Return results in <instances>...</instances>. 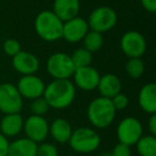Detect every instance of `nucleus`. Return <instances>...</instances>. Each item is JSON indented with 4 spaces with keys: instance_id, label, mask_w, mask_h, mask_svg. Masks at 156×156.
Segmentation results:
<instances>
[{
    "instance_id": "1",
    "label": "nucleus",
    "mask_w": 156,
    "mask_h": 156,
    "mask_svg": "<svg viewBox=\"0 0 156 156\" xmlns=\"http://www.w3.org/2000/svg\"><path fill=\"white\" fill-rule=\"evenodd\" d=\"M75 86L69 79H54L45 87L43 98L55 109L69 107L75 98Z\"/></svg>"
},
{
    "instance_id": "2",
    "label": "nucleus",
    "mask_w": 156,
    "mask_h": 156,
    "mask_svg": "<svg viewBox=\"0 0 156 156\" xmlns=\"http://www.w3.org/2000/svg\"><path fill=\"white\" fill-rule=\"evenodd\" d=\"M117 110L110 98L100 96L92 101L87 109L88 119L96 128H106L113 122Z\"/></svg>"
},
{
    "instance_id": "3",
    "label": "nucleus",
    "mask_w": 156,
    "mask_h": 156,
    "mask_svg": "<svg viewBox=\"0 0 156 156\" xmlns=\"http://www.w3.org/2000/svg\"><path fill=\"white\" fill-rule=\"evenodd\" d=\"M34 28L41 39L54 42L62 37L63 22L52 11H42L35 17Z\"/></svg>"
},
{
    "instance_id": "4",
    "label": "nucleus",
    "mask_w": 156,
    "mask_h": 156,
    "mask_svg": "<svg viewBox=\"0 0 156 156\" xmlns=\"http://www.w3.org/2000/svg\"><path fill=\"white\" fill-rule=\"evenodd\" d=\"M69 144L73 151L88 154L96 151L101 144V137L96 130L90 127H79L73 130Z\"/></svg>"
},
{
    "instance_id": "5",
    "label": "nucleus",
    "mask_w": 156,
    "mask_h": 156,
    "mask_svg": "<svg viewBox=\"0 0 156 156\" xmlns=\"http://www.w3.org/2000/svg\"><path fill=\"white\" fill-rule=\"evenodd\" d=\"M47 72L54 79H69L75 72L71 56L63 52H56L47 60Z\"/></svg>"
},
{
    "instance_id": "6",
    "label": "nucleus",
    "mask_w": 156,
    "mask_h": 156,
    "mask_svg": "<svg viewBox=\"0 0 156 156\" xmlns=\"http://www.w3.org/2000/svg\"><path fill=\"white\" fill-rule=\"evenodd\" d=\"M143 127L138 119L134 117L124 118L117 127V137L120 143L135 145L143 136Z\"/></svg>"
},
{
    "instance_id": "7",
    "label": "nucleus",
    "mask_w": 156,
    "mask_h": 156,
    "mask_svg": "<svg viewBox=\"0 0 156 156\" xmlns=\"http://www.w3.org/2000/svg\"><path fill=\"white\" fill-rule=\"evenodd\" d=\"M118 20L117 13L109 7H98L91 12L88 25L91 30L96 32H106L115 26Z\"/></svg>"
},
{
    "instance_id": "8",
    "label": "nucleus",
    "mask_w": 156,
    "mask_h": 156,
    "mask_svg": "<svg viewBox=\"0 0 156 156\" xmlns=\"http://www.w3.org/2000/svg\"><path fill=\"white\" fill-rule=\"evenodd\" d=\"M23 108V98L16 86L9 83L0 85V111L5 115L18 113Z\"/></svg>"
},
{
    "instance_id": "9",
    "label": "nucleus",
    "mask_w": 156,
    "mask_h": 156,
    "mask_svg": "<svg viewBox=\"0 0 156 156\" xmlns=\"http://www.w3.org/2000/svg\"><path fill=\"white\" fill-rule=\"evenodd\" d=\"M121 49L128 58H140L147 49L145 39L138 31L130 30L125 32L120 41Z\"/></svg>"
},
{
    "instance_id": "10",
    "label": "nucleus",
    "mask_w": 156,
    "mask_h": 156,
    "mask_svg": "<svg viewBox=\"0 0 156 156\" xmlns=\"http://www.w3.org/2000/svg\"><path fill=\"white\" fill-rule=\"evenodd\" d=\"M26 138L32 140L33 142H43L49 134V124L41 115H30L24 121L23 126Z\"/></svg>"
},
{
    "instance_id": "11",
    "label": "nucleus",
    "mask_w": 156,
    "mask_h": 156,
    "mask_svg": "<svg viewBox=\"0 0 156 156\" xmlns=\"http://www.w3.org/2000/svg\"><path fill=\"white\" fill-rule=\"evenodd\" d=\"M16 88H17L22 98L34 100V98L43 96L45 85L41 78L34 76V74H33V75L23 76L18 80Z\"/></svg>"
},
{
    "instance_id": "12",
    "label": "nucleus",
    "mask_w": 156,
    "mask_h": 156,
    "mask_svg": "<svg viewBox=\"0 0 156 156\" xmlns=\"http://www.w3.org/2000/svg\"><path fill=\"white\" fill-rule=\"evenodd\" d=\"M89 31L88 22L83 18L76 16L63 23L62 37L69 43H78L83 39Z\"/></svg>"
},
{
    "instance_id": "13",
    "label": "nucleus",
    "mask_w": 156,
    "mask_h": 156,
    "mask_svg": "<svg viewBox=\"0 0 156 156\" xmlns=\"http://www.w3.org/2000/svg\"><path fill=\"white\" fill-rule=\"evenodd\" d=\"M74 83L78 88L86 91H91L98 88L100 81V73L92 66H83L76 69L73 74Z\"/></svg>"
},
{
    "instance_id": "14",
    "label": "nucleus",
    "mask_w": 156,
    "mask_h": 156,
    "mask_svg": "<svg viewBox=\"0 0 156 156\" xmlns=\"http://www.w3.org/2000/svg\"><path fill=\"white\" fill-rule=\"evenodd\" d=\"M13 67L22 75H33L40 67L39 59L33 54L20 50L12 59Z\"/></svg>"
},
{
    "instance_id": "15",
    "label": "nucleus",
    "mask_w": 156,
    "mask_h": 156,
    "mask_svg": "<svg viewBox=\"0 0 156 156\" xmlns=\"http://www.w3.org/2000/svg\"><path fill=\"white\" fill-rule=\"evenodd\" d=\"M79 8V0H55L52 12L64 23L78 16Z\"/></svg>"
},
{
    "instance_id": "16",
    "label": "nucleus",
    "mask_w": 156,
    "mask_h": 156,
    "mask_svg": "<svg viewBox=\"0 0 156 156\" xmlns=\"http://www.w3.org/2000/svg\"><path fill=\"white\" fill-rule=\"evenodd\" d=\"M98 89L101 93V96L111 100L113 96L121 92L122 83L120 78L115 74H106L100 77Z\"/></svg>"
},
{
    "instance_id": "17",
    "label": "nucleus",
    "mask_w": 156,
    "mask_h": 156,
    "mask_svg": "<svg viewBox=\"0 0 156 156\" xmlns=\"http://www.w3.org/2000/svg\"><path fill=\"white\" fill-rule=\"evenodd\" d=\"M138 103L144 112L154 115L156 113V85L150 83L141 88L138 95Z\"/></svg>"
},
{
    "instance_id": "18",
    "label": "nucleus",
    "mask_w": 156,
    "mask_h": 156,
    "mask_svg": "<svg viewBox=\"0 0 156 156\" xmlns=\"http://www.w3.org/2000/svg\"><path fill=\"white\" fill-rule=\"evenodd\" d=\"M24 119L18 113L5 115L0 121V133L5 137H15L23 130Z\"/></svg>"
},
{
    "instance_id": "19",
    "label": "nucleus",
    "mask_w": 156,
    "mask_h": 156,
    "mask_svg": "<svg viewBox=\"0 0 156 156\" xmlns=\"http://www.w3.org/2000/svg\"><path fill=\"white\" fill-rule=\"evenodd\" d=\"M37 143L28 138H20L10 142L8 156H37Z\"/></svg>"
},
{
    "instance_id": "20",
    "label": "nucleus",
    "mask_w": 156,
    "mask_h": 156,
    "mask_svg": "<svg viewBox=\"0 0 156 156\" xmlns=\"http://www.w3.org/2000/svg\"><path fill=\"white\" fill-rule=\"evenodd\" d=\"M73 133L71 124L65 119H58L54 120L49 125V134L55 141L59 143H66L69 142L71 135Z\"/></svg>"
},
{
    "instance_id": "21",
    "label": "nucleus",
    "mask_w": 156,
    "mask_h": 156,
    "mask_svg": "<svg viewBox=\"0 0 156 156\" xmlns=\"http://www.w3.org/2000/svg\"><path fill=\"white\" fill-rule=\"evenodd\" d=\"M136 150L140 156H156V137L152 135L142 136L136 144Z\"/></svg>"
},
{
    "instance_id": "22",
    "label": "nucleus",
    "mask_w": 156,
    "mask_h": 156,
    "mask_svg": "<svg viewBox=\"0 0 156 156\" xmlns=\"http://www.w3.org/2000/svg\"><path fill=\"white\" fill-rule=\"evenodd\" d=\"M83 46H85V49H87L88 51L96 52L103 47V44H104V37L103 34L100 32H96V31H88L87 34L83 37Z\"/></svg>"
},
{
    "instance_id": "23",
    "label": "nucleus",
    "mask_w": 156,
    "mask_h": 156,
    "mask_svg": "<svg viewBox=\"0 0 156 156\" xmlns=\"http://www.w3.org/2000/svg\"><path fill=\"white\" fill-rule=\"evenodd\" d=\"M71 59L75 69L79 67L89 66L90 63L92 62V54L85 48H78L71 56Z\"/></svg>"
},
{
    "instance_id": "24",
    "label": "nucleus",
    "mask_w": 156,
    "mask_h": 156,
    "mask_svg": "<svg viewBox=\"0 0 156 156\" xmlns=\"http://www.w3.org/2000/svg\"><path fill=\"white\" fill-rule=\"evenodd\" d=\"M125 69L130 78L138 79L144 73V63L140 58H130L126 62Z\"/></svg>"
},
{
    "instance_id": "25",
    "label": "nucleus",
    "mask_w": 156,
    "mask_h": 156,
    "mask_svg": "<svg viewBox=\"0 0 156 156\" xmlns=\"http://www.w3.org/2000/svg\"><path fill=\"white\" fill-rule=\"evenodd\" d=\"M30 108L34 115H41V117H43V115H45V113L47 112L50 107H49V105L47 104V102L45 101V98H44L43 96H41V98L32 100Z\"/></svg>"
},
{
    "instance_id": "26",
    "label": "nucleus",
    "mask_w": 156,
    "mask_h": 156,
    "mask_svg": "<svg viewBox=\"0 0 156 156\" xmlns=\"http://www.w3.org/2000/svg\"><path fill=\"white\" fill-rule=\"evenodd\" d=\"M3 51L8 55V56L12 57L13 58L15 55H17L18 52L22 50V47H20V44L17 40L15 39H8L5 41L3 43Z\"/></svg>"
},
{
    "instance_id": "27",
    "label": "nucleus",
    "mask_w": 156,
    "mask_h": 156,
    "mask_svg": "<svg viewBox=\"0 0 156 156\" xmlns=\"http://www.w3.org/2000/svg\"><path fill=\"white\" fill-rule=\"evenodd\" d=\"M37 156H59V152L57 147L52 143L44 142L37 145Z\"/></svg>"
},
{
    "instance_id": "28",
    "label": "nucleus",
    "mask_w": 156,
    "mask_h": 156,
    "mask_svg": "<svg viewBox=\"0 0 156 156\" xmlns=\"http://www.w3.org/2000/svg\"><path fill=\"white\" fill-rule=\"evenodd\" d=\"M111 103H112L115 110H123V109H125L127 107L128 98L125 94L120 92L119 94H117V95H115L111 98Z\"/></svg>"
},
{
    "instance_id": "29",
    "label": "nucleus",
    "mask_w": 156,
    "mask_h": 156,
    "mask_svg": "<svg viewBox=\"0 0 156 156\" xmlns=\"http://www.w3.org/2000/svg\"><path fill=\"white\" fill-rule=\"evenodd\" d=\"M112 156H132V150L129 145H126L124 143H118L112 151Z\"/></svg>"
},
{
    "instance_id": "30",
    "label": "nucleus",
    "mask_w": 156,
    "mask_h": 156,
    "mask_svg": "<svg viewBox=\"0 0 156 156\" xmlns=\"http://www.w3.org/2000/svg\"><path fill=\"white\" fill-rule=\"evenodd\" d=\"M9 145L10 142L8 140V138L0 133V156H8Z\"/></svg>"
},
{
    "instance_id": "31",
    "label": "nucleus",
    "mask_w": 156,
    "mask_h": 156,
    "mask_svg": "<svg viewBox=\"0 0 156 156\" xmlns=\"http://www.w3.org/2000/svg\"><path fill=\"white\" fill-rule=\"evenodd\" d=\"M140 2L143 9L147 10V12L151 13L156 12V0H140Z\"/></svg>"
},
{
    "instance_id": "32",
    "label": "nucleus",
    "mask_w": 156,
    "mask_h": 156,
    "mask_svg": "<svg viewBox=\"0 0 156 156\" xmlns=\"http://www.w3.org/2000/svg\"><path fill=\"white\" fill-rule=\"evenodd\" d=\"M147 126H149V130L151 133L152 136H156V115H151L149 119V123H147Z\"/></svg>"
},
{
    "instance_id": "33",
    "label": "nucleus",
    "mask_w": 156,
    "mask_h": 156,
    "mask_svg": "<svg viewBox=\"0 0 156 156\" xmlns=\"http://www.w3.org/2000/svg\"><path fill=\"white\" fill-rule=\"evenodd\" d=\"M101 156H112V154H109V153H107V154H103V155H101Z\"/></svg>"
},
{
    "instance_id": "34",
    "label": "nucleus",
    "mask_w": 156,
    "mask_h": 156,
    "mask_svg": "<svg viewBox=\"0 0 156 156\" xmlns=\"http://www.w3.org/2000/svg\"><path fill=\"white\" fill-rule=\"evenodd\" d=\"M65 156H69V155H65Z\"/></svg>"
}]
</instances>
